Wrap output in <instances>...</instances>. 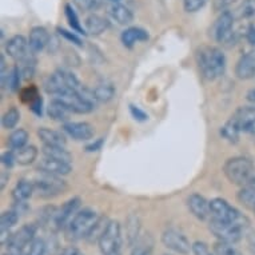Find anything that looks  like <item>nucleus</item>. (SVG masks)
I'll return each instance as SVG.
<instances>
[{
    "instance_id": "1",
    "label": "nucleus",
    "mask_w": 255,
    "mask_h": 255,
    "mask_svg": "<svg viewBox=\"0 0 255 255\" xmlns=\"http://www.w3.org/2000/svg\"><path fill=\"white\" fill-rule=\"evenodd\" d=\"M197 60L199 70L206 79L215 80L225 74L226 56L217 47H202L198 51Z\"/></svg>"
},
{
    "instance_id": "2",
    "label": "nucleus",
    "mask_w": 255,
    "mask_h": 255,
    "mask_svg": "<svg viewBox=\"0 0 255 255\" xmlns=\"http://www.w3.org/2000/svg\"><path fill=\"white\" fill-rule=\"evenodd\" d=\"M223 172L231 183L238 186H253L255 180L254 164L251 163V160L242 156L229 159L225 163Z\"/></svg>"
},
{
    "instance_id": "3",
    "label": "nucleus",
    "mask_w": 255,
    "mask_h": 255,
    "mask_svg": "<svg viewBox=\"0 0 255 255\" xmlns=\"http://www.w3.org/2000/svg\"><path fill=\"white\" fill-rule=\"evenodd\" d=\"M98 221H99V217L97 211H94L92 209H83L78 211L66 226L67 239L79 241V239L87 238Z\"/></svg>"
},
{
    "instance_id": "4",
    "label": "nucleus",
    "mask_w": 255,
    "mask_h": 255,
    "mask_svg": "<svg viewBox=\"0 0 255 255\" xmlns=\"http://www.w3.org/2000/svg\"><path fill=\"white\" fill-rule=\"evenodd\" d=\"M98 243L102 255H123V239L119 222L109 221Z\"/></svg>"
},
{
    "instance_id": "5",
    "label": "nucleus",
    "mask_w": 255,
    "mask_h": 255,
    "mask_svg": "<svg viewBox=\"0 0 255 255\" xmlns=\"http://www.w3.org/2000/svg\"><path fill=\"white\" fill-rule=\"evenodd\" d=\"M210 210H211V218L218 221L227 222V223H234L239 226L247 229L250 222L241 211L233 207V206L222 198H215L210 201Z\"/></svg>"
},
{
    "instance_id": "6",
    "label": "nucleus",
    "mask_w": 255,
    "mask_h": 255,
    "mask_svg": "<svg viewBox=\"0 0 255 255\" xmlns=\"http://www.w3.org/2000/svg\"><path fill=\"white\" fill-rule=\"evenodd\" d=\"M82 87L79 80L72 72L66 71V70H59L54 72L46 82V91L51 95L60 97L63 94L76 91Z\"/></svg>"
},
{
    "instance_id": "7",
    "label": "nucleus",
    "mask_w": 255,
    "mask_h": 255,
    "mask_svg": "<svg viewBox=\"0 0 255 255\" xmlns=\"http://www.w3.org/2000/svg\"><path fill=\"white\" fill-rule=\"evenodd\" d=\"M209 229L221 242L231 243V245L239 242L242 239L245 231H246L245 227L239 226V225L218 221L214 218L210 219Z\"/></svg>"
},
{
    "instance_id": "8",
    "label": "nucleus",
    "mask_w": 255,
    "mask_h": 255,
    "mask_svg": "<svg viewBox=\"0 0 255 255\" xmlns=\"http://www.w3.org/2000/svg\"><path fill=\"white\" fill-rule=\"evenodd\" d=\"M34 187L35 193L40 198H54L67 190V183L56 175L43 174L40 178L35 179Z\"/></svg>"
},
{
    "instance_id": "9",
    "label": "nucleus",
    "mask_w": 255,
    "mask_h": 255,
    "mask_svg": "<svg viewBox=\"0 0 255 255\" xmlns=\"http://www.w3.org/2000/svg\"><path fill=\"white\" fill-rule=\"evenodd\" d=\"M36 234V226L35 225H24L19 230L9 237L7 245L9 255H21L23 250L28 243H32L34 237Z\"/></svg>"
},
{
    "instance_id": "10",
    "label": "nucleus",
    "mask_w": 255,
    "mask_h": 255,
    "mask_svg": "<svg viewBox=\"0 0 255 255\" xmlns=\"http://www.w3.org/2000/svg\"><path fill=\"white\" fill-rule=\"evenodd\" d=\"M162 242L167 249L172 250L176 254L188 255L190 251H193V245L186 238V235H183L175 229H168L164 231L162 235Z\"/></svg>"
},
{
    "instance_id": "11",
    "label": "nucleus",
    "mask_w": 255,
    "mask_h": 255,
    "mask_svg": "<svg viewBox=\"0 0 255 255\" xmlns=\"http://www.w3.org/2000/svg\"><path fill=\"white\" fill-rule=\"evenodd\" d=\"M234 16L230 11H225L219 15L211 27V35L217 42H229L233 38Z\"/></svg>"
},
{
    "instance_id": "12",
    "label": "nucleus",
    "mask_w": 255,
    "mask_h": 255,
    "mask_svg": "<svg viewBox=\"0 0 255 255\" xmlns=\"http://www.w3.org/2000/svg\"><path fill=\"white\" fill-rule=\"evenodd\" d=\"M231 121L234 122L241 132L245 131V132L255 135V107H251V106L241 107L231 117Z\"/></svg>"
},
{
    "instance_id": "13",
    "label": "nucleus",
    "mask_w": 255,
    "mask_h": 255,
    "mask_svg": "<svg viewBox=\"0 0 255 255\" xmlns=\"http://www.w3.org/2000/svg\"><path fill=\"white\" fill-rule=\"evenodd\" d=\"M80 206V198H72L67 201L59 210H56L54 214L52 223L56 229H63L68 225V222L71 221L72 217L78 213V209Z\"/></svg>"
},
{
    "instance_id": "14",
    "label": "nucleus",
    "mask_w": 255,
    "mask_h": 255,
    "mask_svg": "<svg viewBox=\"0 0 255 255\" xmlns=\"http://www.w3.org/2000/svg\"><path fill=\"white\" fill-rule=\"evenodd\" d=\"M5 51L13 60L21 62L23 59L28 56L31 50H29L28 40L23 35H15L5 44Z\"/></svg>"
},
{
    "instance_id": "15",
    "label": "nucleus",
    "mask_w": 255,
    "mask_h": 255,
    "mask_svg": "<svg viewBox=\"0 0 255 255\" xmlns=\"http://www.w3.org/2000/svg\"><path fill=\"white\" fill-rule=\"evenodd\" d=\"M63 130L75 140H90L95 134V130L87 122H70L63 126Z\"/></svg>"
},
{
    "instance_id": "16",
    "label": "nucleus",
    "mask_w": 255,
    "mask_h": 255,
    "mask_svg": "<svg viewBox=\"0 0 255 255\" xmlns=\"http://www.w3.org/2000/svg\"><path fill=\"white\" fill-rule=\"evenodd\" d=\"M38 170L43 174H50V175H68L72 171V167L70 162H63V160H56L52 158L42 159L38 164Z\"/></svg>"
},
{
    "instance_id": "17",
    "label": "nucleus",
    "mask_w": 255,
    "mask_h": 255,
    "mask_svg": "<svg viewBox=\"0 0 255 255\" xmlns=\"http://www.w3.org/2000/svg\"><path fill=\"white\" fill-rule=\"evenodd\" d=\"M235 75L239 79L249 80L255 76V51H250L239 59L235 67Z\"/></svg>"
},
{
    "instance_id": "18",
    "label": "nucleus",
    "mask_w": 255,
    "mask_h": 255,
    "mask_svg": "<svg viewBox=\"0 0 255 255\" xmlns=\"http://www.w3.org/2000/svg\"><path fill=\"white\" fill-rule=\"evenodd\" d=\"M188 209L190 211L201 221H206L211 217V210H210V202L205 199V197H202L199 194H193L188 197L187 201Z\"/></svg>"
},
{
    "instance_id": "19",
    "label": "nucleus",
    "mask_w": 255,
    "mask_h": 255,
    "mask_svg": "<svg viewBox=\"0 0 255 255\" xmlns=\"http://www.w3.org/2000/svg\"><path fill=\"white\" fill-rule=\"evenodd\" d=\"M48 43H50V34L44 27H34L31 29L28 36V44L32 54L44 50L48 46Z\"/></svg>"
},
{
    "instance_id": "20",
    "label": "nucleus",
    "mask_w": 255,
    "mask_h": 255,
    "mask_svg": "<svg viewBox=\"0 0 255 255\" xmlns=\"http://www.w3.org/2000/svg\"><path fill=\"white\" fill-rule=\"evenodd\" d=\"M47 114L54 121L66 122L68 121V118L71 117L72 111L62 101H59V99L55 98L54 101L50 103V106L47 107Z\"/></svg>"
},
{
    "instance_id": "21",
    "label": "nucleus",
    "mask_w": 255,
    "mask_h": 255,
    "mask_svg": "<svg viewBox=\"0 0 255 255\" xmlns=\"http://www.w3.org/2000/svg\"><path fill=\"white\" fill-rule=\"evenodd\" d=\"M147 39H148V32L146 29L139 28V27L127 28L122 34V43L128 48H131L136 42H144Z\"/></svg>"
},
{
    "instance_id": "22",
    "label": "nucleus",
    "mask_w": 255,
    "mask_h": 255,
    "mask_svg": "<svg viewBox=\"0 0 255 255\" xmlns=\"http://www.w3.org/2000/svg\"><path fill=\"white\" fill-rule=\"evenodd\" d=\"M38 136L42 139V142L44 143V144H48V146L64 147V144H66V138H64V135H62L60 132H58V131L47 128V127L39 128Z\"/></svg>"
},
{
    "instance_id": "23",
    "label": "nucleus",
    "mask_w": 255,
    "mask_h": 255,
    "mask_svg": "<svg viewBox=\"0 0 255 255\" xmlns=\"http://www.w3.org/2000/svg\"><path fill=\"white\" fill-rule=\"evenodd\" d=\"M86 32L91 35H101L109 28V21L99 15H90L84 21Z\"/></svg>"
},
{
    "instance_id": "24",
    "label": "nucleus",
    "mask_w": 255,
    "mask_h": 255,
    "mask_svg": "<svg viewBox=\"0 0 255 255\" xmlns=\"http://www.w3.org/2000/svg\"><path fill=\"white\" fill-rule=\"evenodd\" d=\"M35 193L34 183H31L29 180L21 179L19 180L13 188L12 197L15 199V202H25L28 198H31V195Z\"/></svg>"
},
{
    "instance_id": "25",
    "label": "nucleus",
    "mask_w": 255,
    "mask_h": 255,
    "mask_svg": "<svg viewBox=\"0 0 255 255\" xmlns=\"http://www.w3.org/2000/svg\"><path fill=\"white\" fill-rule=\"evenodd\" d=\"M110 13L119 24H130L131 21L134 20V15L131 12L130 9L127 8L126 5L119 4V3H114L110 7Z\"/></svg>"
},
{
    "instance_id": "26",
    "label": "nucleus",
    "mask_w": 255,
    "mask_h": 255,
    "mask_svg": "<svg viewBox=\"0 0 255 255\" xmlns=\"http://www.w3.org/2000/svg\"><path fill=\"white\" fill-rule=\"evenodd\" d=\"M16 163L21 166H27V164L34 163L35 159L38 156V150L35 146H24L16 150Z\"/></svg>"
},
{
    "instance_id": "27",
    "label": "nucleus",
    "mask_w": 255,
    "mask_h": 255,
    "mask_svg": "<svg viewBox=\"0 0 255 255\" xmlns=\"http://www.w3.org/2000/svg\"><path fill=\"white\" fill-rule=\"evenodd\" d=\"M43 154L47 158L63 160V162H70L71 160V154L62 146H48V144H44V147H43Z\"/></svg>"
},
{
    "instance_id": "28",
    "label": "nucleus",
    "mask_w": 255,
    "mask_h": 255,
    "mask_svg": "<svg viewBox=\"0 0 255 255\" xmlns=\"http://www.w3.org/2000/svg\"><path fill=\"white\" fill-rule=\"evenodd\" d=\"M238 201L245 207L255 213V187H253V186L243 187L238 193Z\"/></svg>"
},
{
    "instance_id": "29",
    "label": "nucleus",
    "mask_w": 255,
    "mask_h": 255,
    "mask_svg": "<svg viewBox=\"0 0 255 255\" xmlns=\"http://www.w3.org/2000/svg\"><path fill=\"white\" fill-rule=\"evenodd\" d=\"M19 218H20V214L17 213L16 210L4 211L0 217V230L9 231L19 222Z\"/></svg>"
},
{
    "instance_id": "30",
    "label": "nucleus",
    "mask_w": 255,
    "mask_h": 255,
    "mask_svg": "<svg viewBox=\"0 0 255 255\" xmlns=\"http://www.w3.org/2000/svg\"><path fill=\"white\" fill-rule=\"evenodd\" d=\"M94 94H95L98 102L106 103V102H110L115 97V88L111 83H102L94 90Z\"/></svg>"
},
{
    "instance_id": "31",
    "label": "nucleus",
    "mask_w": 255,
    "mask_h": 255,
    "mask_svg": "<svg viewBox=\"0 0 255 255\" xmlns=\"http://www.w3.org/2000/svg\"><path fill=\"white\" fill-rule=\"evenodd\" d=\"M27 140H28V132L23 128H19V130H15L12 134L9 135L8 143L9 147L12 150H19L21 147H24L27 144Z\"/></svg>"
},
{
    "instance_id": "32",
    "label": "nucleus",
    "mask_w": 255,
    "mask_h": 255,
    "mask_svg": "<svg viewBox=\"0 0 255 255\" xmlns=\"http://www.w3.org/2000/svg\"><path fill=\"white\" fill-rule=\"evenodd\" d=\"M20 119V113L16 107H11L8 111H5V114L1 118V125L7 130H11V128H15L17 125V122Z\"/></svg>"
},
{
    "instance_id": "33",
    "label": "nucleus",
    "mask_w": 255,
    "mask_h": 255,
    "mask_svg": "<svg viewBox=\"0 0 255 255\" xmlns=\"http://www.w3.org/2000/svg\"><path fill=\"white\" fill-rule=\"evenodd\" d=\"M222 136L225 139H227L229 142L231 143H237L239 139V134H241V130H239L238 127L235 126V123L233 121H229L226 125L222 127L221 130Z\"/></svg>"
},
{
    "instance_id": "34",
    "label": "nucleus",
    "mask_w": 255,
    "mask_h": 255,
    "mask_svg": "<svg viewBox=\"0 0 255 255\" xmlns=\"http://www.w3.org/2000/svg\"><path fill=\"white\" fill-rule=\"evenodd\" d=\"M66 16H67V20H68V24L71 25V28L78 32L80 35H86V29L82 27L79 21V17L78 15L75 13V11L71 8V5H66Z\"/></svg>"
},
{
    "instance_id": "35",
    "label": "nucleus",
    "mask_w": 255,
    "mask_h": 255,
    "mask_svg": "<svg viewBox=\"0 0 255 255\" xmlns=\"http://www.w3.org/2000/svg\"><path fill=\"white\" fill-rule=\"evenodd\" d=\"M126 229H127V237H128V243L132 245V243L136 241L139 234V221L138 218L131 215L128 219H127V225H126Z\"/></svg>"
},
{
    "instance_id": "36",
    "label": "nucleus",
    "mask_w": 255,
    "mask_h": 255,
    "mask_svg": "<svg viewBox=\"0 0 255 255\" xmlns=\"http://www.w3.org/2000/svg\"><path fill=\"white\" fill-rule=\"evenodd\" d=\"M214 254L215 255H242L231 243L219 242L215 243L214 246Z\"/></svg>"
},
{
    "instance_id": "37",
    "label": "nucleus",
    "mask_w": 255,
    "mask_h": 255,
    "mask_svg": "<svg viewBox=\"0 0 255 255\" xmlns=\"http://www.w3.org/2000/svg\"><path fill=\"white\" fill-rule=\"evenodd\" d=\"M239 17L249 19L255 15V0H243L238 8Z\"/></svg>"
},
{
    "instance_id": "38",
    "label": "nucleus",
    "mask_w": 255,
    "mask_h": 255,
    "mask_svg": "<svg viewBox=\"0 0 255 255\" xmlns=\"http://www.w3.org/2000/svg\"><path fill=\"white\" fill-rule=\"evenodd\" d=\"M74 3L83 11H97L103 4V0H74Z\"/></svg>"
},
{
    "instance_id": "39",
    "label": "nucleus",
    "mask_w": 255,
    "mask_h": 255,
    "mask_svg": "<svg viewBox=\"0 0 255 255\" xmlns=\"http://www.w3.org/2000/svg\"><path fill=\"white\" fill-rule=\"evenodd\" d=\"M209 0H183V7L187 12H197L203 8Z\"/></svg>"
},
{
    "instance_id": "40",
    "label": "nucleus",
    "mask_w": 255,
    "mask_h": 255,
    "mask_svg": "<svg viewBox=\"0 0 255 255\" xmlns=\"http://www.w3.org/2000/svg\"><path fill=\"white\" fill-rule=\"evenodd\" d=\"M27 255H46V243L42 239H34Z\"/></svg>"
},
{
    "instance_id": "41",
    "label": "nucleus",
    "mask_w": 255,
    "mask_h": 255,
    "mask_svg": "<svg viewBox=\"0 0 255 255\" xmlns=\"http://www.w3.org/2000/svg\"><path fill=\"white\" fill-rule=\"evenodd\" d=\"M130 255H152V245L146 241L138 243Z\"/></svg>"
},
{
    "instance_id": "42",
    "label": "nucleus",
    "mask_w": 255,
    "mask_h": 255,
    "mask_svg": "<svg viewBox=\"0 0 255 255\" xmlns=\"http://www.w3.org/2000/svg\"><path fill=\"white\" fill-rule=\"evenodd\" d=\"M38 91H36V88L32 87V86L24 88V90L21 91V99H23V102H25V103H28V105H31V103H32L35 99H38Z\"/></svg>"
},
{
    "instance_id": "43",
    "label": "nucleus",
    "mask_w": 255,
    "mask_h": 255,
    "mask_svg": "<svg viewBox=\"0 0 255 255\" xmlns=\"http://www.w3.org/2000/svg\"><path fill=\"white\" fill-rule=\"evenodd\" d=\"M193 253L195 255H215L211 253L209 246L205 242H195L193 245Z\"/></svg>"
},
{
    "instance_id": "44",
    "label": "nucleus",
    "mask_w": 255,
    "mask_h": 255,
    "mask_svg": "<svg viewBox=\"0 0 255 255\" xmlns=\"http://www.w3.org/2000/svg\"><path fill=\"white\" fill-rule=\"evenodd\" d=\"M1 163L4 164L5 167H12L13 164L16 163V154L13 151H7L1 155Z\"/></svg>"
},
{
    "instance_id": "45",
    "label": "nucleus",
    "mask_w": 255,
    "mask_h": 255,
    "mask_svg": "<svg viewBox=\"0 0 255 255\" xmlns=\"http://www.w3.org/2000/svg\"><path fill=\"white\" fill-rule=\"evenodd\" d=\"M59 34L62 35V36H64L66 39H68L70 42L75 43V44H78V46H82V40H80L79 36H76L75 34H72V32H68V31H66V29H62V28H58Z\"/></svg>"
},
{
    "instance_id": "46",
    "label": "nucleus",
    "mask_w": 255,
    "mask_h": 255,
    "mask_svg": "<svg viewBox=\"0 0 255 255\" xmlns=\"http://www.w3.org/2000/svg\"><path fill=\"white\" fill-rule=\"evenodd\" d=\"M130 111L131 114H132V117L136 119V121H146L147 119V115L144 113H143L142 110L139 109V107H136V106H130Z\"/></svg>"
},
{
    "instance_id": "47",
    "label": "nucleus",
    "mask_w": 255,
    "mask_h": 255,
    "mask_svg": "<svg viewBox=\"0 0 255 255\" xmlns=\"http://www.w3.org/2000/svg\"><path fill=\"white\" fill-rule=\"evenodd\" d=\"M29 106H31V110H32L36 115H39V117L42 115V99H40V97H39L38 99H35Z\"/></svg>"
},
{
    "instance_id": "48",
    "label": "nucleus",
    "mask_w": 255,
    "mask_h": 255,
    "mask_svg": "<svg viewBox=\"0 0 255 255\" xmlns=\"http://www.w3.org/2000/svg\"><path fill=\"white\" fill-rule=\"evenodd\" d=\"M102 144H103V139H98L97 142L92 143V144H90V146L86 147V150H87V151H98V150H101Z\"/></svg>"
},
{
    "instance_id": "49",
    "label": "nucleus",
    "mask_w": 255,
    "mask_h": 255,
    "mask_svg": "<svg viewBox=\"0 0 255 255\" xmlns=\"http://www.w3.org/2000/svg\"><path fill=\"white\" fill-rule=\"evenodd\" d=\"M62 255H84V254L80 250L75 249V247H68V249H66V250H63Z\"/></svg>"
},
{
    "instance_id": "50",
    "label": "nucleus",
    "mask_w": 255,
    "mask_h": 255,
    "mask_svg": "<svg viewBox=\"0 0 255 255\" xmlns=\"http://www.w3.org/2000/svg\"><path fill=\"white\" fill-rule=\"evenodd\" d=\"M247 40H249L250 44L255 46V27H251L249 29V32H247Z\"/></svg>"
},
{
    "instance_id": "51",
    "label": "nucleus",
    "mask_w": 255,
    "mask_h": 255,
    "mask_svg": "<svg viewBox=\"0 0 255 255\" xmlns=\"http://www.w3.org/2000/svg\"><path fill=\"white\" fill-rule=\"evenodd\" d=\"M8 179H9L8 174H7L5 171H1V179H0L1 180V183H0V188H1V190L5 187V184H7V182H8Z\"/></svg>"
},
{
    "instance_id": "52",
    "label": "nucleus",
    "mask_w": 255,
    "mask_h": 255,
    "mask_svg": "<svg viewBox=\"0 0 255 255\" xmlns=\"http://www.w3.org/2000/svg\"><path fill=\"white\" fill-rule=\"evenodd\" d=\"M247 101L255 105V88H253V90H250V91L247 92Z\"/></svg>"
},
{
    "instance_id": "53",
    "label": "nucleus",
    "mask_w": 255,
    "mask_h": 255,
    "mask_svg": "<svg viewBox=\"0 0 255 255\" xmlns=\"http://www.w3.org/2000/svg\"><path fill=\"white\" fill-rule=\"evenodd\" d=\"M249 243H250L251 250L255 253V233H253V234L249 235Z\"/></svg>"
},
{
    "instance_id": "54",
    "label": "nucleus",
    "mask_w": 255,
    "mask_h": 255,
    "mask_svg": "<svg viewBox=\"0 0 255 255\" xmlns=\"http://www.w3.org/2000/svg\"><path fill=\"white\" fill-rule=\"evenodd\" d=\"M113 3H119V0H111Z\"/></svg>"
},
{
    "instance_id": "55",
    "label": "nucleus",
    "mask_w": 255,
    "mask_h": 255,
    "mask_svg": "<svg viewBox=\"0 0 255 255\" xmlns=\"http://www.w3.org/2000/svg\"><path fill=\"white\" fill-rule=\"evenodd\" d=\"M21 255H23V254H21ZM25 255H27V254H25Z\"/></svg>"
}]
</instances>
